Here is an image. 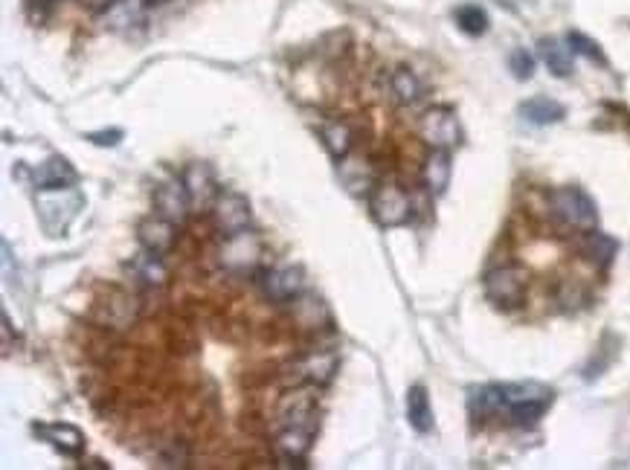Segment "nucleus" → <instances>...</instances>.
Returning <instances> with one entry per match:
<instances>
[{"label":"nucleus","mask_w":630,"mask_h":470,"mask_svg":"<svg viewBox=\"0 0 630 470\" xmlns=\"http://www.w3.org/2000/svg\"><path fill=\"white\" fill-rule=\"evenodd\" d=\"M502 390V412L511 424L529 427L535 424L546 409L552 407L555 392L543 383H500Z\"/></svg>","instance_id":"f257e3e1"},{"label":"nucleus","mask_w":630,"mask_h":470,"mask_svg":"<svg viewBox=\"0 0 630 470\" xmlns=\"http://www.w3.org/2000/svg\"><path fill=\"white\" fill-rule=\"evenodd\" d=\"M407 418L415 433H430L433 430V407L430 395L425 386H410L407 392Z\"/></svg>","instance_id":"393cba45"},{"label":"nucleus","mask_w":630,"mask_h":470,"mask_svg":"<svg viewBox=\"0 0 630 470\" xmlns=\"http://www.w3.org/2000/svg\"><path fill=\"white\" fill-rule=\"evenodd\" d=\"M76 181H79L76 169L59 155L47 157L44 163H38L33 169L35 189H67V186H76Z\"/></svg>","instance_id":"a211bd4d"},{"label":"nucleus","mask_w":630,"mask_h":470,"mask_svg":"<svg viewBox=\"0 0 630 470\" xmlns=\"http://www.w3.org/2000/svg\"><path fill=\"white\" fill-rule=\"evenodd\" d=\"M572 52L569 44H564V41H558V38H543L540 41V59L543 64L549 67V73L558 76V79H567L572 76Z\"/></svg>","instance_id":"4be33fe9"},{"label":"nucleus","mask_w":630,"mask_h":470,"mask_svg":"<svg viewBox=\"0 0 630 470\" xmlns=\"http://www.w3.org/2000/svg\"><path fill=\"white\" fill-rule=\"evenodd\" d=\"M422 81L410 70V67H396L389 73V93L398 105H413L422 99Z\"/></svg>","instance_id":"b1692460"},{"label":"nucleus","mask_w":630,"mask_h":470,"mask_svg":"<svg viewBox=\"0 0 630 470\" xmlns=\"http://www.w3.org/2000/svg\"><path fill=\"white\" fill-rule=\"evenodd\" d=\"M311 438H314L311 427H282V433L273 441L279 462H285V467H305V456L311 450Z\"/></svg>","instance_id":"2eb2a0df"},{"label":"nucleus","mask_w":630,"mask_h":470,"mask_svg":"<svg viewBox=\"0 0 630 470\" xmlns=\"http://www.w3.org/2000/svg\"><path fill=\"white\" fill-rule=\"evenodd\" d=\"M526 285H529V276L523 268L517 265H502L485 273V296L494 302L497 308H517L526 296Z\"/></svg>","instance_id":"423d86ee"},{"label":"nucleus","mask_w":630,"mask_h":470,"mask_svg":"<svg viewBox=\"0 0 630 470\" xmlns=\"http://www.w3.org/2000/svg\"><path fill=\"white\" fill-rule=\"evenodd\" d=\"M317 386H293L291 392L279 400L276 416L282 427H311L314 430V416H317Z\"/></svg>","instance_id":"6e6552de"},{"label":"nucleus","mask_w":630,"mask_h":470,"mask_svg":"<svg viewBox=\"0 0 630 470\" xmlns=\"http://www.w3.org/2000/svg\"><path fill=\"white\" fill-rule=\"evenodd\" d=\"M564 105H558L549 96H535L520 105V117L529 122V126H552V122H561L564 119Z\"/></svg>","instance_id":"412c9836"},{"label":"nucleus","mask_w":630,"mask_h":470,"mask_svg":"<svg viewBox=\"0 0 630 470\" xmlns=\"http://www.w3.org/2000/svg\"><path fill=\"white\" fill-rule=\"evenodd\" d=\"M451 174H453V163H451V151L447 148H430V155L425 160L422 169V183L433 198H439L451 186Z\"/></svg>","instance_id":"f3484780"},{"label":"nucleus","mask_w":630,"mask_h":470,"mask_svg":"<svg viewBox=\"0 0 630 470\" xmlns=\"http://www.w3.org/2000/svg\"><path fill=\"white\" fill-rule=\"evenodd\" d=\"M262 256H264V244L250 230L224 235V244L218 250V261L230 273H253L262 265Z\"/></svg>","instance_id":"39448f33"},{"label":"nucleus","mask_w":630,"mask_h":470,"mask_svg":"<svg viewBox=\"0 0 630 470\" xmlns=\"http://www.w3.org/2000/svg\"><path fill=\"white\" fill-rule=\"evenodd\" d=\"M146 0H114L108 9H102V26L105 30H131L134 24H139V18H143V12H146Z\"/></svg>","instance_id":"aec40b11"},{"label":"nucleus","mask_w":630,"mask_h":470,"mask_svg":"<svg viewBox=\"0 0 630 470\" xmlns=\"http://www.w3.org/2000/svg\"><path fill=\"white\" fill-rule=\"evenodd\" d=\"M259 287L262 294L273 299V302H288V299H297L305 287V273L300 268H273V270H264L259 276Z\"/></svg>","instance_id":"f8f14e48"},{"label":"nucleus","mask_w":630,"mask_h":470,"mask_svg":"<svg viewBox=\"0 0 630 470\" xmlns=\"http://www.w3.org/2000/svg\"><path fill=\"white\" fill-rule=\"evenodd\" d=\"M137 241L143 250L166 256V253H172V247L177 241V224L154 212L151 218H143L137 224Z\"/></svg>","instance_id":"9d476101"},{"label":"nucleus","mask_w":630,"mask_h":470,"mask_svg":"<svg viewBox=\"0 0 630 470\" xmlns=\"http://www.w3.org/2000/svg\"><path fill=\"white\" fill-rule=\"evenodd\" d=\"M213 221L221 235H233L250 227V201L242 192H218L213 201Z\"/></svg>","instance_id":"1a4fd4ad"},{"label":"nucleus","mask_w":630,"mask_h":470,"mask_svg":"<svg viewBox=\"0 0 630 470\" xmlns=\"http://www.w3.org/2000/svg\"><path fill=\"white\" fill-rule=\"evenodd\" d=\"M369 212L377 227L392 230L404 227L413 218V198L407 189H401L392 181H377V186L369 192Z\"/></svg>","instance_id":"7ed1b4c3"},{"label":"nucleus","mask_w":630,"mask_h":470,"mask_svg":"<svg viewBox=\"0 0 630 470\" xmlns=\"http://www.w3.org/2000/svg\"><path fill=\"white\" fill-rule=\"evenodd\" d=\"M88 140L93 143V146H119V140H122V131L119 128H110V131H93V134H88Z\"/></svg>","instance_id":"2f4dec72"},{"label":"nucleus","mask_w":630,"mask_h":470,"mask_svg":"<svg viewBox=\"0 0 630 470\" xmlns=\"http://www.w3.org/2000/svg\"><path fill=\"white\" fill-rule=\"evenodd\" d=\"M184 186L192 198V206H206L218 198V186H215V174L206 163H189L184 169Z\"/></svg>","instance_id":"6ab92c4d"},{"label":"nucleus","mask_w":630,"mask_h":470,"mask_svg":"<svg viewBox=\"0 0 630 470\" xmlns=\"http://www.w3.org/2000/svg\"><path fill=\"white\" fill-rule=\"evenodd\" d=\"M552 212L564 221V224L576 230H596L598 227V210L596 201L578 186H561L549 195Z\"/></svg>","instance_id":"20e7f679"},{"label":"nucleus","mask_w":630,"mask_h":470,"mask_svg":"<svg viewBox=\"0 0 630 470\" xmlns=\"http://www.w3.org/2000/svg\"><path fill=\"white\" fill-rule=\"evenodd\" d=\"M189 210H192V198L184 181H166L154 189V212L175 221L177 227L189 218Z\"/></svg>","instance_id":"4468645a"},{"label":"nucleus","mask_w":630,"mask_h":470,"mask_svg":"<svg viewBox=\"0 0 630 470\" xmlns=\"http://www.w3.org/2000/svg\"><path fill=\"white\" fill-rule=\"evenodd\" d=\"M85 206V198L76 186L67 189H38L35 192V212L41 227H44L47 235H64L67 227L73 224L79 210Z\"/></svg>","instance_id":"f03ea898"},{"label":"nucleus","mask_w":630,"mask_h":470,"mask_svg":"<svg viewBox=\"0 0 630 470\" xmlns=\"http://www.w3.org/2000/svg\"><path fill=\"white\" fill-rule=\"evenodd\" d=\"M456 26L471 38H480L488 33V12L480 4H462L456 9Z\"/></svg>","instance_id":"c85d7f7f"},{"label":"nucleus","mask_w":630,"mask_h":470,"mask_svg":"<svg viewBox=\"0 0 630 470\" xmlns=\"http://www.w3.org/2000/svg\"><path fill=\"white\" fill-rule=\"evenodd\" d=\"M320 140H323L326 151L334 157V160H343L348 151H352V128L346 126V122H329V126L320 128Z\"/></svg>","instance_id":"cd10ccee"},{"label":"nucleus","mask_w":630,"mask_h":470,"mask_svg":"<svg viewBox=\"0 0 630 470\" xmlns=\"http://www.w3.org/2000/svg\"><path fill=\"white\" fill-rule=\"evenodd\" d=\"M340 366L338 352H314L293 363V383L297 386H326Z\"/></svg>","instance_id":"9b49d317"},{"label":"nucleus","mask_w":630,"mask_h":470,"mask_svg":"<svg viewBox=\"0 0 630 470\" xmlns=\"http://www.w3.org/2000/svg\"><path fill=\"white\" fill-rule=\"evenodd\" d=\"M146 4L151 6V4H166V0H146Z\"/></svg>","instance_id":"72a5a7b5"},{"label":"nucleus","mask_w":630,"mask_h":470,"mask_svg":"<svg viewBox=\"0 0 630 470\" xmlns=\"http://www.w3.org/2000/svg\"><path fill=\"white\" fill-rule=\"evenodd\" d=\"M567 44H569V50H572V52L584 55V59L605 64V52H601V47L596 44L593 38H587V35H581V33H569V35H567Z\"/></svg>","instance_id":"7c9ffc66"},{"label":"nucleus","mask_w":630,"mask_h":470,"mask_svg":"<svg viewBox=\"0 0 630 470\" xmlns=\"http://www.w3.org/2000/svg\"><path fill=\"white\" fill-rule=\"evenodd\" d=\"M81 4H85L88 9H96V12H102V9H108L110 4H114V0H81Z\"/></svg>","instance_id":"473e14b6"},{"label":"nucleus","mask_w":630,"mask_h":470,"mask_svg":"<svg viewBox=\"0 0 630 470\" xmlns=\"http://www.w3.org/2000/svg\"><path fill=\"white\" fill-rule=\"evenodd\" d=\"M418 134L430 148H447L451 151L453 146H459L462 140V128H459V119H456V110L451 108H430L418 119Z\"/></svg>","instance_id":"0eeeda50"},{"label":"nucleus","mask_w":630,"mask_h":470,"mask_svg":"<svg viewBox=\"0 0 630 470\" xmlns=\"http://www.w3.org/2000/svg\"><path fill=\"white\" fill-rule=\"evenodd\" d=\"M509 70H511L514 79H520V81L531 79V76H535V55H531L526 47L511 50V55H509Z\"/></svg>","instance_id":"c756f323"},{"label":"nucleus","mask_w":630,"mask_h":470,"mask_svg":"<svg viewBox=\"0 0 630 470\" xmlns=\"http://www.w3.org/2000/svg\"><path fill=\"white\" fill-rule=\"evenodd\" d=\"M131 273H134V279H139L143 285H166V279H169V270H166V265H163V258L158 256V253H148V250H143V253H137L134 258H131Z\"/></svg>","instance_id":"a878e982"},{"label":"nucleus","mask_w":630,"mask_h":470,"mask_svg":"<svg viewBox=\"0 0 630 470\" xmlns=\"http://www.w3.org/2000/svg\"><path fill=\"white\" fill-rule=\"evenodd\" d=\"M468 409L473 418H494L502 412V390L500 383L494 386H480V390H473L471 398H468Z\"/></svg>","instance_id":"bb28decb"},{"label":"nucleus","mask_w":630,"mask_h":470,"mask_svg":"<svg viewBox=\"0 0 630 470\" xmlns=\"http://www.w3.org/2000/svg\"><path fill=\"white\" fill-rule=\"evenodd\" d=\"M33 433L41 441H47L50 447L64 453V456H79L81 450H85V436H81V430H79V427H73V424H62V421H55V424H35Z\"/></svg>","instance_id":"dca6fc26"},{"label":"nucleus","mask_w":630,"mask_h":470,"mask_svg":"<svg viewBox=\"0 0 630 470\" xmlns=\"http://www.w3.org/2000/svg\"><path fill=\"white\" fill-rule=\"evenodd\" d=\"M578 247L596 268H607L613 261V256H616V250H619V244H616L610 235L598 232V230H584V239H581Z\"/></svg>","instance_id":"5701e85b"},{"label":"nucleus","mask_w":630,"mask_h":470,"mask_svg":"<svg viewBox=\"0 0 630 470\" xmlns=\"http://www.w3.org/2000/svg\"><path fill=\"white\" fill-rule=\"evenodd\" d=\"M338 177L348 195H355V198H363V195L369 198V192L377 186V174L372 169V163L367 157L352 155V151H348L343 160H338Z\"/></svg>","instance_id":"ddd939ff"}]
</instances>
